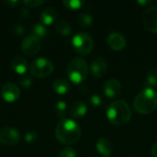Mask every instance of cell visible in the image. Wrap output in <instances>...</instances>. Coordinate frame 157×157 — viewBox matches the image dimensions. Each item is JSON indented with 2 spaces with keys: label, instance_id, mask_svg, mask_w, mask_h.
Returning a JSON list of instances; mask_svg holds the SVG:
<instances>
[{
  "label": "cell",
  "instance_id": "cell-11",
  "mask_svg": "<svg viewBox=\"0 0 157 157\" xmlns=\"http://www.w3.org/2000/svg\"><path fill=\"white\" fill-rule=\"evenodd\" d=\"M90 70H91L92 75L97 78H100V77L104 76L108 71L107 61L101 56L95 58L91 63Z\"/></svg>",
  "mask_w": 157,
  "mask_h": 157
},
{
  "label": "cell",
  "instance_id": "cell-7",
  "mask_svg": "<svg viewBox=\"0 0 157 157\" xmlns=\"http://www.w3.org/2000/svg\"><path fill=\"white\" fill-rule=\"evenodd\" d=\"M21 49L22 52L29 56L36 54L40 49V39H39L33 33L26 36L22 40Z\"/></svg>",
  "mask_w": 157,
  "mask_h": 157
},
{
  "label": "cell",
  "instance_id": "cell-23",
  "mask_svg": "<svg viewBox=\"0 0 157 157\" xmlns=\"http://www.w3.org/2000/svg\"><path fill=\"white\" fill-rule=\"evenodd\" d=\"M55 109L56 112L58 114V116L62 119H63V116L66 113V109H67V104L65 101L63 100H59L57 101L56 105H55Z\"/></svg>",
  "mask_w": 157,
  "mask_h": 157
},
{
  "label": "cell",
  "instance_id": "cell-21",
  "mask_svg": "<svg viewBox=\"0 0 157 157\" xmlns=\"http://www.w3.org/2000/svg\"><path fill=\"white\" fill-rule=\"evenodd\" d=\"M77 21L79 23V25L83 28H87L89 26L92 25L93 22V17L92 16L87 13V12H82L78 15L77 17Z\"/></svg>",
  "mask_w": 157,
  "mask_h": 157
},
{
  "label": "cell",
  "instance_id": "cell-8",
  "mask_svg": "<svg viewBox=\"0 0 157 157\" xmlns=\"http://www.w3.org/2000/svg\"><path fill=\"white\" fill-rule=\"evenodd\" d=\"M20 140V135L16 129L3 127L0 129V144L6 146L17 144Z\"/></svg>",
  "mask_w": 157,
  "mask_h": 157
},
{
  "label": "cell",
  "instance_id": "cell-12",
  "mask_svg": "<svg viewBox=\"0 0 157 157\" xmlns=\"http://www.w3.org/2000/svg\"><path fill=\"white\" fill-rule=\"evenodd\" d=\"M108 44L109 46L115 51H121L126 46L125 37L119 32H111L108 36Z\"/></svg>",
  "mask_w": 157,
  "mask_h": 157
},
{
  "label": "cell",
  "instance_id": "cell-9",
  "mask_svg": "<svg viewBox=\"0 0 157 157\" xmlns=\"http://www.w3.org/2000/svg\"><path fill=\"white\" fill-rule=\"evenodd\" d=\"M143 24L147 30L157 33V6H153L144 10Z\"/></svg>",
  "mask_w": 157,
  "mask_h": 157
},
{
  "label": "cell",
  "instance_id": "cell-22",
  "mask_svg": "<svg viewBox=\"0 0 157 157\" xmlns=\"http://www.w3.org/2000/svg\"><path fill=\"white\" fill-rule=\"evenodd\" d=\"M33 34L36 35L39 39H44L47 34H48V30L46 29V27L43 24H36L33 26Z\"/></svg>",
  "mask_w": 157,
  "mask_h": 157
},
{
  "label": "cell",
  "instance_id": "cell-25",
  "mask_svg": "<svg viewBox=\"0 0 157 157\" xmlns=\"http://www.w3.org/2000/svg\"><path fill=\"white\" fill-rule=\"evenodd\" d=\"M59 157H77L76 152L72 147H64L61 150Z\"/></svg>",
  "mask_w": 157,
  "mask_h": 157
},
{
  "label": "cell",
  "instance_id": "cell-30",
  "mask_svg": "<svg viewBox=\"0 0 157 157\" xmlns=\"http://www.w3.org/2000/svg\"><path fill=\"white\" fill-rule=\"evenodd\" d=\"M14 31H15L17 35L23 34V32H24V28H23L22 26H20V25H17V26H15V28H14Z\"/></svg>",
  "mask_w": 157,
  "mask_h": 157
},
{
  "label": "cell",
  "instance_id": "cell-14",
  "mask_svg": "<svg viewBox=\"0 0 157 157\" xmlns=\"http://www.w3.org/2000/svg\"><path fill=\"white\" fill-rule=\"evenodd\" d=\"M87 111V107L83 101H75L74 102L70 109H69V113L70 116L74 119H80L83 116L86 115Z\"/></svg>",
  "mask_w": 157,
  "mask_h": 157
},
{
  "label": "cell",
  "instance_id": "cell-18",
  "mask_svg": "<svg viewBox=\"0 0 157 157\" xmlns=\"http://www.w3.org/2000/svg\"><path fill=\"white\" fill-rule=\"evenodd\" d=\"M52 88L53 90L59 94V95H64L66 94L69 89H70V85L69 83L65 80V79H56L53 83H52Z\"/></svg>",
  "mask_w": 157,
  "mask_h": 157
},
{
  "label": "cell",
  "instance_id": "cell-33",
  "mask_svg": "<svg viewBox=\"0 0 157 157\" xmlns=\"http://www.w3.org/2000/svg\"><path fill=\"white\" fill-rule=\"evenodd\" d=\"M137 2H138L139 4H141V5H146V4L151 3V1H149V0H138Z\"/></svg>",
  "mask_w": 157,
  "mask_h": 157
},
{
  "label": "cell",
  "instance_id": "cell-16",
  "mask_svg": "<svg viewBox=\"0 0 157 157\" xmlns=\"http://www.w3.org/2000/svg\"><path fill=\"white\" fill-rule=\"evenodd\" d=\"M12 69L18 75H24L28 71V63L22 56H15L11 62Z\"/></svg>",
  "mask_w": 157,
  "mask_h": 157
},
{
  "label": "cell",
  "instance_id": "cell-4",
  "mask_svg": "<svg viewBox=\"0 0 157 157\" xmlns=\"http://www.w3.org/2000/svg\"><path fill=\"white\" fill-rule=\"evenodd\" d=\"M67 74L69 79L73 83L80 84L87 77L88 65L83 58H74L67 65Z\"/></svg>",
  "mask_w": 157,
  "mask_h": 157
},
{
  "label": "cell",
  "instance_id": "cell-15",
  "mask_svg": "<svg viewBox=\"0 0 157 157\" xmlns=\"http://www.w3.org/2000/svg\"><path fill=\"white\" fill-rule=\"evenodd\" d=\"M97 151L102 155V156L108 157L113 152V147L111 143L107 138H99L96 144Z\"/></svg>",
  "mask_w": 157,
  "mask_h": 157
},
{
  "label": "cell",
  "instance_id": "cell-10",
  "mask_svg": "<svg viewBox=\"0 0 157 157\" xmlns=\"http://www.w3.org/2000/svg\"><path fill=\"white\" fill-rule=\"evenodd\" d=\"M1 96L6 102L12 103L18 99L20 96V90L14 83H6L1 89Z\"/></svg>",
  "mask_w": 157,
  "mask_h": 157
},
{
  "label": "cell",
  "instance_id": "cell-28",
  "mask_svg": "<svg viewBox=\"0 0 157 157\" xmlns=\"http://www.w3.org/2000/svg\"><path fill=\"white\" fill-rule=\"evenodd\" d=\"M45 1L43 0H27V1H24L23 4L26 6V7H37L42 4H44Z\"/></svg>",
  "mask_w": 157,
  "mask_h": 157
},
{
  "label": "cell",
  "instance_id": "cell-13",
  "mask_svg": "<svg viewBox=\"0 0 157 157\" xmlns=\"http://www.w3.org/2000/svg\"><path fill=\"white\" fill-rule=\"evenodd\" d=\"M121 92V84L118 79H109L105 83L104 93L108 98H116Z\"/></svg>",
  "mask_w": 157,
  "mask_h": 157
},
{
  "label": "cell",
  "instance_id": "cell-20",
  "mask_svg": "<svg viewBox=\"0 0 157 157\" xmlns=\"http://www.w3.org/2000/svg\"><path fill=\"white\" fill-rule=\"evenodd\" d=\"M54 28H55L56 31L63 36H68L71 34V31H72L70 24L68 23V21H66L64 19H60L58 21H56Z\"/></svg>",
  "mask_w": 157,
  "mask_h": 157
},
{
  "label": "cell",
  "instance_id": "cell-6",
  "mask_svg": "<svg viewBox=\"0 0 157 157\" xmlns=\"http://www.w3.org/2000/svg\"><path fill=\"white\" fill-rule=\"evenodd\" d=\"M72 43L75 52L82 55L89 54L94 48V40L92 37L86 32L75 34L72 40Z\"/></svg>",
  "mask_w": 157,
  "mask_h": 157
},
{
  "label": "cell",
  "instance_id": "cell-31",
  "mask_svg": "<svg viewBox=\"0 0 157 157\" xmlns=\"http://www.w3.org/2000/svg\"><path fill=\"white\" fill-rule=\"evenodd\" d=\"M6 5H8L9 6H11V7H15L16 6H17L18 4H19V2L18 1H6Z\"/></svg>",
  "mask_w": 157,
  "mask_h": 157
},
{
  "label": "cell",
  "instance_id": "cell-24",
  "mask_svg": "<svg viewBox=\"0 0 157 157\" xmlns=\"http://www.w3.org/2000/svg\"><path fill=\"white\" fill-rule=\"evenodd\" d=\"M63 5L69 9L75 10V9L80 8L84 5V2L81 0H64Z\"/></svg>",
  "mask_w": 157,
  "mask_h": 157
},
{
  "label": "cell",
  "instance_id": "cell-29",
  "mask_svg": "<svg viewBox=\"0 0 157 157\" xmlns=\"http://www.w3.org/2000/svg\"><path fill=\"white\" fill-rule=\"evenodd\" d=\"M31 83H32V80H31L30 78H29V77H26V78H24V79H22V80L20 81L21 86H22L23 87H25V88L29 87L30 85H31Z\"/></svg>",
  "mask_w": 157,
  "mask_h": 157
},
{
  "label": "cell",
  "instance_id": "cell-1",
  "mask_svg": "<svg viewBox=\"0 0 157 157\" xmlns=\"http://www.w3.org/2000/svg\"><path fill=\"white\" fill-rule=\"evenodd\" d=\"M55 136L61 144H74L81 136V129L74 120L63 118L56 125Z\"/></svg>",
  "mask_w": 157,
  "mask_h": 157
},
{
  "label": "cell",
  "instance_id": "cell-26",
  "mask_svg": "<svg viewBox=\"0 0 157 157\" xmlns=\"http://www.w3.org/2000/svg\"><path fill=\"white\" fill-rule=\"evenodd\" d=\"M90 103L95 106V107H100L102 104H103V99L102 98L98 95V94H93L91 97H90Z\"/></svg>",
  "mask_w": 157,
  "mask_h": 157
},
{
  "label": "cell",
  "instance_id": "cell-17",
  "mask_svg": "<svg viewBox=\"0 0 157 157\" xmlns=\"http://www.w3.org/2000/svg\"><path fill=\"white\" fill-rule=\"evenodd\" d=\"M57 17V11L52 7L45 8L40 14V21L43 25L52 24Z\"/></svg>",
  "mask_w": 157,
  "mask_h": 157
},
{
  "label": "cell",
  "instance_id": "cell-27",
  "mask_svg": "<svg viewBox=\"0 0 157 157\" xmlns=\"http://www.w3.org/2000/svg\"><path fill=\"white\" fill-rule=\"evenodd\" d=\"M38 139H39V135L35 132H29L24 136V140L26 143H34Z\"/></svg>",
  "mask_w": 157,
  "mask_h": 157
},
{
  "label": "cell",
  "instance_id": "cell-2",
  "mask_svg": "<svg viewBox=\"0 0 157 157\" xmlns=\"http://www.w3.org/2000/svg\"><path fill=\"white\" fill-rule=\"evenodd\" d=\"M106 114L109 121L112 124L121 126L126 124L131 120L132 109L125 100L118 99L109 105Z\"/></svg>",
  "mask_w": 157,
  "mask_h": 157
},
{
  "label": "cell",
  "instance_id": "cell-19",
  "mask_svg": "<svg viewBox=\"0 0 157 157\" xmlns=\"http://www.w3.org/2000/svg\"><path fill=\"white\" fill-rule=\"evenodd\" d=\"M144 86L145 87H150V88H154L155 86H157V68L154 67L151 68L148 73L147 75L145 77V80L144 82Z\"/></svg>",
  "mask_w": 157,
  "mask_h": 157
},
{
  "label": "cell",
  "instance_id": "cell-32",
  "mask_svg": "<svg viewBox=\"0 0 157 157\" xmlns=\"http://www.w3.org/2000/svg\"><path fill=\"white\" fill-rule=\"evenodd\" d=\"M152 155L154 157H157V143L155 144V145L152 148Z\"/></svg>",
  "mask_w": 157,
  "mask_h": 157
},
{
  "label": "cell",
  "instance_id": "cell-3",
  "mask_svg": "<svg viewBox=\"0 0 157 157\" xmlns=\"http://www.w3.org/2000/svg\"><path fill=\"white\" fill-rule=\"evenodd\" d=\"M133 108L141 114H149L157 108V92L154 88L145 87L133 99Z\"/></svg>",
  "mask_w": 157,
  "mask_h": 157
},
{
  "label": "cell",
  "instance_id": "cell-5",
  "mask_svg": "<svg viewBox=\"0 0 157 157\" xmlns=\"http://www.w3.org/2000/svg\"><path fill=\"white\" fill-rule=\"evenodd\" d=\"M54 70L53 63L47 58L40 57L34 60L29 66L30 74L37 78H46L50 76Z\"/></svg>",
  "mask_w": 157,
  "mask_h": 157
}]
</instances>
